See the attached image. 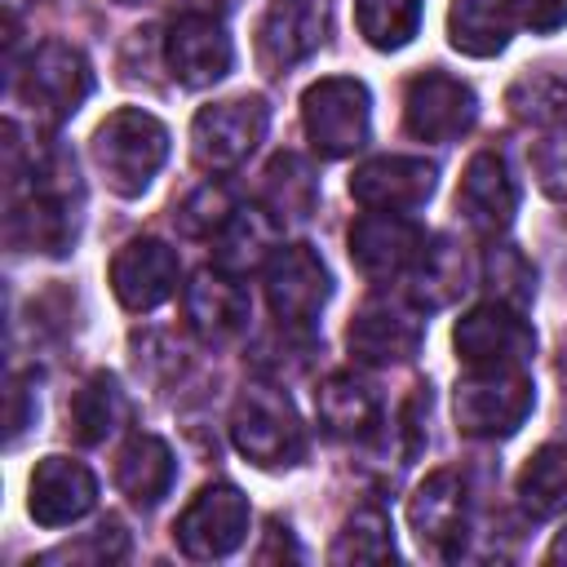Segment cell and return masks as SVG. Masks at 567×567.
Segmentation results:
<instances>
[{"label": "cell", "instance_id": "obj_1", "mask_svg": "<svg viewBox=\"0 0 567 567\" xmlns=\"http://www.w3.org/2000/svg\"><path fill=\"white\" fill-rule=\"evenodd\" d=\"M84 221V186L62 146H44L27 173V190L9 199V244L62 257L75 248Z\"/></svg>", "mask_w": 567, "mask_h": 567}, {"label": "cell", "instance_id": "obj_2", "mask_svg": "<svg viewBox=\"0 0 567 567\" xmlns=\"http://www.w3.org/2000/svg\"><path fill=\"white\" fill-rule=\"evenodd\" d=\"M89 159L120 199H137L168 159V128L142 106H120L93 128Z\"/></svg>", "mask_w": 567, "mask_h": 567}, {"label": "cell", "instance_id": "obj_3", "mask_svg": "<svg viewBox=\"0 0 567 567\" xmlns=\"http://www.w3.org/2000/svg\"><path fill=\"white\" fill-rule=\"evenodd\" d=\"M230 439L239 456H248L261 470H288L306 456V430L292 399L266 381H252L239 390L230 408Z\"/></svg>", "mask_w": 567, "mask_h": 567}, {"label": "cell", "instance_id": "obj_4", "mask_svg": "<svg viewBox=\"0 0 567 567\" xmlns=\"http://www.w3.org/2000/svg\"><path fill=\"white\" fill-rule=\"evenodd\" d=\"M536 408V385L523 368H470L456 381L452 412L470 439H509Z\"/></svg>", "mask_w": 567, "mask_h": 567}, {"label": "cell", "instance_id": "obj_5", "mask_svg": "<svg viewBox=\"0 0 567 567\" xmlns=\"http://www.w3.org/2000/svg\"><path fill=\"white\" fill-rule=\"evenodd\" d=\"M301 128L323 159H346L368 142L372 97L354 75H323L301 93Z\"/></svg>", "mask_w": 567, "mask_h": 567}, {"label": "cell", "instance_id": "obj_6", "mask_svg": "<svg viewBox=\"0 0 567 567\" xmlns=\"http://www.w3.org/2000/svg\"><path fill=\"white\" fill-rule=\"evenodd\" d=\"M18 93L22 102L35 111V120L44 124H62L71 120L84 97L93 93V71H89V58L66 44V40H40L22 71H18Z\"/></svg>", "mask_w": 567, "mask_h": 567}, {"label": "cell", "instance_id": "obj_7", "mask_svg": "<svg viewBox=\"0 0 567 567\" xmlns=\"http://www.w3.org/2000/svg\"><path fill=\"white\" fill-rule=\"evenodd\" d=\"M266 128H270V106L261 97H226V102H213L190 124V155L208 173L239 168L261 146Z\"/></svg>", "mask_w": 567, "mask_h": 567}, {"label": "cell", "instance_id": "obj_8", "mask_svg": "<svg viewBox=\"0 0 567 567\" xmlns=\"http://www.w3.org/2000/svg\"><path fill=\"white\" fill-rule=\"evenodd\" d=\"M452 346L456 359H465L470 368H523L536 354V332L523 310L505 301H483L456 319Z\"/></svg>", "mask_w": 567, "mask_h": 567}, {"label": "cell", "instance_id": "obj_9", "mask_svg": "<svg viewBox=\"0 0 567 567\" xmlns=\"http://www.w3.org/2000/svg\"><path fill=\"white\" fill-rule=\"evenodd\" d=\"M478 120V97L465 80L430 66L403 89V128L421 142H456Z\"/></svg>", "mask_w": 567, "mask_h": 567}, {"label": "cell", "instance_id": "obj_10", "mask_svg": "<svg viewBox=\"0 0 567 567\" xmlns=\"http://www.w3.org/2000/svg\"><path fill=\"white\" fill-rule=\"evenodd\" d=\"M332 297V275L310 244H288L266 266V301L284 328H310Z\"/></svg>", "mask_w": 567, "mask_h": 567}, {"label": "cell", "instance_id": "obj_11", "mask_svg": "<svg viewBox=\"0 0 567 567\" xmlns=\"http://www.w3.org/2000/svg\"><path fill=\"white\" fill-rule=\"evenodd\" d=\"M421 337L425 310L403 297H368L346 328V346L359 363H408L421 350Z\"/></svg>", "mask_w": 567, "mask_h": 567}, {"label": "cell", "instance_id": "obj_12", "mask_svg": "<svg viewBox=\"0 0 567 567\" xmlns=\"http://www.w3.org/2000/svg\"><path fill=\"white\" fill-rule=\"evenodd\" d=\"M173 536L186 558H226L248 536V496L230 483H208L173 523Z\"/></svg>", "mask_w": 567, "mask_h": 567}, {"label": "cell", "instance_id": "obj_13", "mask_svg": "<svg viewBox=\"0 0 567 567\" xmlns=\"http://www.w3.org/2000/svg\"><path fill=\"white\" fill-rule=\"evenodd\" d=\"M164 66L182 89H208L230 75L235 44L213 13H182L164 35Z\"/></svg>", "mask_w": 567, "mask_h": 567}, {"label": "cell", "instance_id": "obj_14", "mask_svg": "<svg viewBox=\"0 0 567 567\" xmlns=\"http://www.w3.org/2000/svg\"><path fill=\"white\" fill-rule=\"evenodd\" d=\"M421 248H425V230L408 213L368 208L350 226V261L368 279H399V275H408L416 266Z\"/></svg>", "mask_w": 567, "mask_h": 567}, {"label": "cell", "instance_id": "obj_15", "mask_svg": "<svg viewBox=\"0 0 567 567\" xmlns=\"http://www.w3.org/2000/svg\"><path fill=\"white\" fill-rule=\"evenodd\" d=\"M323 40V4L319 0H266L257 18V66L266 75H284L306 62Z\"/></svg>", "mask_w": 567, "mask_h": 567}, {"label": "cell", "instance_id": "obj_16", "mask_svg": "<svg viewBox=\"0 0 567 567\" xmlns=\"http://www.w3.org/2000/svg\"><path fill=\"white\" fill-rule=\"evenodd\" d=\"M434 182H439V168L421 155H377L350 173V195L363 208L412 213L434 195Z\"/></svg>", "mask_w": 567, "mask_h": 567}, {"label": "cell", "instance_id": "obj_17", "mask_svg": "<svg viewBox=\"0 0 567 567\" xmlns=\"http://www.w3.org/2000/svg\"><path fill=\"white\" fill-rule=\"evenodd\" d=\"M456 213L465 217L470 230L496 239L509 230L514 213H518V182L509 173V164L496 151H478L456 186Z\"/></svg>", "mask_w": 567, "mask_h": 567}, {"label": "cell", "instance_id": "obj_18", "mask_svg": "<svg viewBox=\"0 0 567 567\" xmlns=\"http://www.w3.org/2000/svg\"><path fill=\"white\" fill-rule=\"evenodd\" d=\"M182 261L164 239H128L111 257V292L124 310H155L177 292Z\"/></svg>", "mask_w": 567, "mask_h": 567}, {"label": "cell", "instance_id": "obj_19", "mask_svg": "<svg viewBox=\"0 0 567 567\" xmlns=\"http://www.w3.org/2000/svg\"><path fill=\"white\" fill-rule=\"evenodd\" d=\"M97 505V478L84 461L44 456L27 478V514L40 527H66Z\"/></svg>", "mask_w": 567, "mask_h": 567}, {"label": "cell", "instance_id": "obj_20", "mask_svg": "<svg viewBox=\"0 0 567 567\" xmlns=\"http://www.w3.org/2000/svg\"><path fill=\"white\" fill-rule=\"evenodd\" d=\"M182 315H186V328H190L199 341L221 346V341H230V337H239V332L248 328L252 301H248V292L239 288L235 275L208 266V270H199V275L182 288Z\"/></svg>", "mask_w": 567, "mask_h": 567}, {"label": "cell", "instance_id": "obj_21", "mask_svg": "<svg viewBox=\"0 0 567 567\" xmlns=\"http://www.w3.org/2000/svg\"><path fill=\"white\" fill-rule=\"evenodd\" d=\"M408 523L425 549L456 554L465 536V483L452 470H434L408 496Z\"/></svg>", "mask_w": 567, "mask_h": 567}, {"label": "cell", "instance_id": "obj_22", "mask_svg": "<svg viewBox=\"0 0 567 567\" xmlns=\"http://www.w3.org/2000/svg\"><path fill=\"white\" fill-rule=\"evenodd\" d=\"M213 266L244 279L261 266H270V257L279 252V217L266 208V204H248V208H235L230 221L213 235Z\"/></svg>", "mask_w": 567, "mask_h": 567}, {"label": "cell", "instance_id": "obj_23", "mask_svg": "<svg viewBox=\"0 0 567 567\" xmlns=\"http://www.w3.org/2000/svg\"><path fill=\"white\" fill-rule=\"evenodd\" d=\"M128 421H133V403H128V394L120 390V381L111 372L84 377L80 390L66 403V430L84 447H97V443L115 439Z\"/></svg>", "mask_w": 567, "mask_h": 567}, {"label": "cell", "instance_id": "obj_24", "mask_svg": "<svg viewBox=\"0 0 567 567\" xmlns=\"http://www.w3.org/2000/svg\"><path fill=\"white\" fill-rule=\"evenodd\" d=\"M315 412L332 439H363L381 421V394L359 372H332L315 390Z\"/></svg>", "mask_w": 567, "mask_h": 567}, {"label": "cell", "instance_id": "obj_25", "mask_svg": "<svg viewBox=\"0 0 567 567\" xmlns=\"http://www.w3.org/2000/svg\"><path fill=\"white\" fill-rule=\"evenodd\" d=\"M173 474H177L173 452H168V443L155 439V434H133V439L120 447V456H115V487H120L133 505H142V509H155V505L168 496Z\"/></svg>", "mask_w": 567, "mask_h": 567}, {"label": "cell", "instance_id": "obj_26", "mask_svg": "<svg viewBox=\"0 0 567 567\" xmlns=\"http://www.w3.org/2000/svg\"><path fill=\"white\" fill-rule=\"evenodd\" d=\"M408 279H412V301L421 310L452 306L470 288V257L452 235H434V239H425V248H421L416 266L408 270Z\"/></svg>", "mask_w": 567, "mask_h": 567}, {"label": "cell", "instance_id": "obj_27", "mask_svg": "<svg viewBox=\"0 0 567 567\" xmlns=\"http://www.w3.org/2000/svg\"><path fill=\"white\" fill-rule=\"evenodd\" d=\"M514 9L509 0H452L447 9V40L470 58H496L509 44Z\"/></svg>", "mask_w": 567, "mask_h": 567}, {"label": "cell", "instance_id": "obj_28", "mask_svg": "<svg viewBox=\"0 0 567 567\" xmlns=\"http://www.w3.org/2000/svg\"><path fill=\"white\" fill-rule=\"evenodd\" d=\"M514 496L527 518H558L567 509V447L563 443L536 447L518 470Z\"/></svg>", "mask_w": 567, "mask_h": 567}, {"label": "cell", "instance_id": "obj_29", "mask_svg": "<svg viewBox=\"0 0 567 567\" xmlns=\"http://www.w3.org/2000/svg\"><path fill=\"white\" fill-rule=\"evenodd\" d=\"M315 199H319V182H315V168L284 151L266 164V177H261V204L279 217V221H301L315 213Z\"/></svg>", "mask_w": 567, "mask_h": 567}, {"label": "cell", "instance_id": "obj_30", "mask_svg": "<svg viewBox=\"0 0 567 567\" xmlns=\"http://www.w3.org/2000/svg\"><path fill=\"white\" fill-rule=\"evenodd\" d=\"M332 563H385L394 558V527L381 505H359L332 540Z\"/></svg>", "mask_w": 567, "mask_h": 567}, {"label": "cell", "instance_id": "obj_31", "mask_svg": "<svg viewBox=\"0 0 567 567\" xmlns=\"http://www.w3.org/2000/svg\"><path fill=\"white\" fill-rule=\"evenodd\" d=\"M359 35L372 49H403L421 27V0H354Z\"/></svg>", "mask_w": 567, "mask_h": 567}, {"label": "cell", "instance_id": "obj_32", "mask_svg": "<svg viewBox=\"0 0 567 567\" xmlns=\"http://www.w3.org/2000/svg\"><path fill=\"white\" fill-rule=\"evenodd\" d=\"M483 284L492 292V301H505L514 310H527V301L536 297V270L523 257V248L514 244H492L483 257Z\"/></svg>", "mask_w": 567, "mask_h": 567}, {"label": "cell", "instance_id": "obj_33", "mask_svg": "<svg viewBox=\"0 0 567 567\" xmlns=\"http://www.w3.org/2000/svg\"><path fill=\"white\" fill-rule=\"evenodd\" d=\"M514 120L523 124H554L563 111H567V80L549 75V71H532V75H518L505 93Z\"/></svg>", "mask_w": 567, "mask_h": 567}, {"label": "cell", "instance_id": "obj_34", "mask_svg": "<svg viewBox=\"0 0 567 567\" xmlns=\"http://www.w3.org/2000/svg\"><path fill=\"white\" fill-rule=\"evenodd\" d=\"M239 204L230 199V190L221 186V182H204V186H195L182 204H177V230L182 235H190V239H213L226 221H230V213H235Z\"/></svg>", "mask_w": 567, "mask_h": 567}, {"label": "cell", "instance_id": "obj_35", "mask_svg": "<svg viewBox=\"0 0 567 567\" xmlns=\"http://www.w3.org/2000/svg\"><path fill=\"white\" fill-rule=\"evenodd\" d=\"M124 554H128V532L120 527V518H106L93 532H84L80 540H66V545L40 554L35 563H71L75 567V563H120Z\"/></svg>", "mask_w": 567, "mask_h": 567}, {"label": "cell", "instance_id": "obj_36", "mask_svg": "<svg viewBox=\"0 0 567 567\" xmlns=\"http://www.w3.org/2000/svg\"><path fill=\"white\" fill-rule=\"evenodd\" d=\"M532 168L549 199H567V133H545L532 151Z\"/></svg>", "mask_w": 567, "mask_h": 567}, {"label": "cell", "instance_id": "obj_37", "mask_svg": "<svg viewBox=\"0 0 567 567\" xmlns=\"http://www.w3.org/2000/svg\"><path fill=\"white\" fill-rule=\"evenodd\" d=\"M509 9H514V22H523L540 35L567 27V0H509Z\"/></svg>", "mask_w": 567, "mask_h": 567}, {"label": "cell", "instance_id": "obj_38", "mask_svg": "<svg viewBox=\"0 0 567 567\" xmlns=\"http://www.w3.org/2000/svg\"><path fill=\"white\" fill-rule=\"evenodd\" d=\"M549 558H567V527H563V536L549 545Z\"/></svg>", "mask_w": 567, "mask_h": 567}, {"label": "cell", "instance_id": "obj_39", "mask_svg": "<svg viewBox=\"0 0 567 567\" xmlns=\"http://www.w3.org/2000/svg\"><path fill=\"white\" fill-rule=\"evenodd\" d=\"M204 9L199 13H213V9H230V4H239V0H199Z\"/></svg>", "mask_w": 567, "mask_h": 567}, {"label": "cell", "instance_id": "obj_40", "mask_svg": "<svg viewBox=\"0 0 567 567\" xmlns=\"http://www.w3.org/2000/svg\"><path fill=\"white\" fill-rule=\"evenodd\" d=\"M558 377H563V394H567V350H563V359H558Z\"/></svg>", "mask_w": 567, "mask_h": 567}, {"label": "cell", "instance_id": "obj_41", "mask_svg": "<svg viewBox=\"0 0 567 567\" xmlns=\"http://www.w3.org/2000/svg\"><path fill=\"white\" fill-rule=\"evenodd\" d=\"M18 4H27V0H9V9H18Z\"/></svg>", "mask_w": 567, "mask_h": 567}, {"label": "cell", "instance_id": "obj_42", "mask_svg": "<svg viewBox=\"0 0 567 567\" xmlns=\"http://www.w3.org/2000/svg\"><path fill=\"white\" fill-rule=\"evenodd\" d=\"M115 4H133V0H115Z\"/></svg>", "mask_w": 567, "mask_h": 567}]
</instances>
